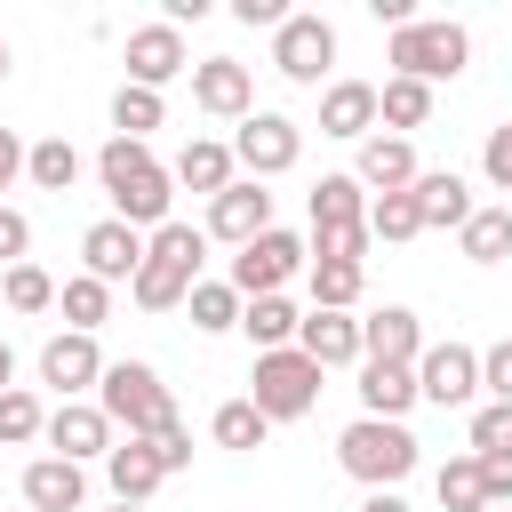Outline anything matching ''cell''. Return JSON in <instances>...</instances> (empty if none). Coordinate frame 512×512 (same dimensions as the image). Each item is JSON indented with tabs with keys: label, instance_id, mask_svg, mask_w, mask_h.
<instances>
[{
	"label": "cell",
	"instance_id": "obj_1",
	"mask_svg": "<svg viewBox=\"0 0 512 512\" xmlns=\"http://www.w3.org/2000/svg\"><path fill=\"white\" fill-rule=\"evenodd\" d=\"M96 176H104V200H112V216H120V224H136V232L176 224V216H168V208H176V176L152 160V144L112 136V144L96 152Z\"/></svg>",
	"mask_w": 512,
	"mask_h": 512
},
{
	"label": "cell",
	"instance_id": "obj_2",
	"mask_svg": "<svg viewBox=\"0 0 512 512\" xmlns=\"http://www.w3.org/2000/svg\"><path fill=\"white\" fill-rule=\"evenodd\" d=\"M200 256H208V232L200 224H160L144 240V272L128 280L136 312H176L192 288H200Z\"/></svg>",
	"mask_w": 512,
	"mask_h": 512
},
{
	"label": "cell",
	"instance_id": "obj_3",
	"mask_svg": "<svg viewBox=\"0 0 512 512\" xmlns=\"http://www.w3.org/2000/svg\"><path fill=\"white\" fill-rule=\"evenodd\" d=\"M96 408H104L128 440H160L168 424H184L152 360H112V368H104V384H96Z\"/></svg>",
	"mask_w": 512,
	"mask_h": 512
},
{
	"label": "cell",
	"instance_id": "obj_4",
	"mask_svg": "<svg viewBox=\"0 0 512 512\" xmlns=\"http://www.w3.org/2000/svg\"><path fill=\"white\" fill-rule=\"evenodd\" d=\"M416 456H424L416 432H408V424H384V416H352V424L336 432V464H344L368 496H376V488H400V480L416 472Z\"/></svg>",
	"mask_w": 512,
	"mask_h": 512
},
{
	"label": "cell",
	"instance_id": "obj_5",
	"mask_svg": "<svg viewBox=\"0 0 512 512\" xmlns=\"http://www.w3.org/2000/svg\"><path fill=\"white\" fill-rule=\"evenodd\" d=\"M384 64L400 72V80H456L464 64H472V32L456 24V16H416V24H400L392 32V48H384Z\"/></svg>",
	"mask_w": 512,
	"mask_h": 512
},
{
	"label": "cell",
	"instance_id": "obj_6",
	"mask_svg": "<svg viewBox=\"0 0 512 512\" xmlns=\"http://www.w3.org/2000/svg\"><path fill=\"white\" fill-rule=\"evenodd\" d=\"M320 360H304L296 344L288 352H256V368H248V400L272 416V424H296V416H312V400H320Z\"/></svg>",
	"mask_w": 512,
	"mask_h": 512
},
{
	"label": "cell",
	"instance_id": "obj_7",
	"mask_svg": "<svg viewBox=\"0 0 512 512\" xmlns=\"http://www.w3.org/2000/svg\"><path fill=\"white\" fill-rule=\"evenodd\" d=\"M296 272H312V240H296V232H280V224L232 256V288H240V304H256V296H280Z\"/></svg>",
	"mask_w": 512,
	"mask_h": 512
},
{
	"label": "cell",
	"instance_id": "obj_8",
	"mask_svg": "<svg viewBox=\"0 0 512 512\" xmlns=\"http://www.w3.org/2000/svg\"><path fill=\"white\" fill-rule=\"evenodd\" d=\"M272 72L296 80V88H320V80L336 72V24L312 16V8H296V16L272 32Z\"/></svg>",
	"mask_w": 512,
	"mask_h": 512
},
{
	"label": "cell",
	"instance_id": "obj_9",
	"mask_svg": "<svg viewBox=\"0 0 512 512\" xmlns=\"http://www.w3.org/2000/svg\"><path fill=\"white\" fill-rule=\"evenodd\" d=\"M232 160L264 184V176H288L296 160H304V128L288 120V112H248L240 120V136H232Z\"/></svg>",
	"mask_w": 512,
	"mask_h": 512
},
{
	"label": "cell",
	"instance_id": "obj_10",
	"mask_svg": "<svg viewBox=\"0 0 512 512\" xmlns=\"http://www.w3.org/2000/svg\"><path fill=\"white\" fill-rule=\"evenodd\" d=\"M40 440H48L64 464H88V456H112V448H120V424H112L96 400H56Z\"/></svg>",
	"mask_w": 512,
	"mask_h": 512
},
{
	"label": "cell",
	"instance_id": "obj_11",
	"mask_svg": "<svg viewBox=\"0 0 512 512\" xmlns=\"http://www.w3.org/2000/svg\"><path fill=\"white\" fill-rule=\"evenodd\" d=\"M144 240H152V232H136V224H120V216H104V224H88V232H80V272H88V280H104V288H120V280H136V272H144Z\"/></svg>",
	"mask_w": 512,
	"mask_h": 512
},
{
	"label": "cell",
	"instance_id": "obj_12",
	"mask_svg": "<svg viewBox=\"0 0 512 512\" xmlns=\"http://www.w3.org/2000/svg\"><path fill=\"white\" fill-rule=\"evenodd\" d=\"M104 352H96V336H80V328H64V336H48L40 344V384H56V400H88L96 384H104Z\"/></svg>",
	"mask_w": 512,
	"mask_h": 512
},
{
	"label": "cell",
	"instance_id": "obj_13",
	"mask_svg": "<svg viewBox=\"0 0 512 512\" xmlns=\"http://www.w3.org/2000/svg\"><path fill=\"white\" fill-rule=\"evenodd\" d=\"M416 392H424L432 408H472V400H480V352H472V344H424Z\"/></svg>",
	"mask_w": 512,
	"mask_h": 512
},
{
	"label": "cell",
	"instance_id": "obj_14",
	"mask_svg": "<svg viewBox=\"0 0 512 512\" xmlns=\"http://www.w3.org/2000/svg\"><path fill=\"white\" fill-rule=\"evenodd\" d=\"M120 64H128V88H168L176 72H192V56H184V32L160 16V24H136L128 32V48H120Z\"/></svg>",
	"mask_w": 512,
	"mask_h": 512
},
{
	"label": "cell",
	"instance_id": "obj_15",
	"mask_svg": "<svg viewBox=\"0 0 512 512\" xmlns=\"http://www.w3.org/2000/svg\"><path fill=\"white\" fill-rule=\"evenodd\" d=\"M192 104H200L208 120H248V112H256V72H248L240 56H200V64H192Z\"/></svg>",
	"mask_w": 512,
	"mask_h": 512
},
{
	"label": "cell",
	"instance_id": "obj_16",
	"mask_svg": "<svg viewBox=\"0 0 512 512\" xmlns=\"http://www.w3.org/2000/svg\"><path fill=\"white\" fill-rule=\"evenodd\" d=\"M208 240H224V248H248V240H264L272 232V192L256 184V176H240L232 192H216L208 200V224H200Z\"/></svg>",
	"mask_w": 512,
	"mask_h": 512
},
{
	"label": "cell",
	"instance_id": "obj_17",
	"mask_svg": "<svg viewBox=\"0 0 512 512\" xmlns=\"http://www.w3.org/2000/svg\"><path fill=\"white\" fill-rule=\"evenodd\" d=\"M368 184L352 176V168H336V176H320L312 184V240H328V232H368Z\"/></svg>",
	"mask_w": 512,
	"mask_h": 512
},
{
	"label": "cell",
	"instance_id": "obj_18",
	"mask_svg": "<svg viewBox=\"0 0 512 512\" xmlns=\"http://www.w3.org/2000/svg\"><path fill=\"white\" fill-rule=\"evenodd\" d=\"M320 136L368 144L376 136V80H328L320 88Z\"/></svg>",
	"mask_w": 512,
	"mask_h": 512
},
{
	"label": "cell",
	"instance_id": "obj_19",
	"mask_svg": "<svg viewBox=\"0 0 512 512\" xmlns=\"http://www.w3.org/2000/svg\"><path fill=\"white\" fill-rule=\"evenodd\" d=\"M360 352H368V360H392V368H416V360H424V320H416L408 304H384V312L360 320Z\"/></svg>",
	"mask_w": 512,
	"mask_h": 512
},
{
	"label": "cell",
	"instance_id": "obj_20",
	"mask_svg": "<svg viewBox=\"0 0 512 512\" xmlns=\"http://www.w3.org/2000/svg\"><path fill=\"white\" fill-rule=\"evenodd\" d=\"M296 352H304V360H320V368H360V360H368V352H360V320H352V312H304Z\"/></svg>",
	"mask_w": 512,
	"mask_h": 512
},
{
	"label": "cell",
	"instance_id": "obj_21",
	"mask_svg": "<svg viewBox=\"0 0 512 512\" xmlns=\"http://www.w3.org/2000/svg\"><path fill=\"white\" fill-rule=\"evenodd\" d=\"M104 480H112V504H152L160 480H168V464H160L152 440H120V448L104 456Z\"/></svg>",
	"mask_w": 512,
	"mask_h": 512
},
{
	"label": "cell",
	"instance_id": "obj_22",
	"mask_svg": "<svg viewBox=\"0 0 512 512\" xmlns=\"http://www.w3.org/2000/svg\"><path fill=\"white\" fill-rule=\"evenodd\" d=\"M88 504V472L64 456H32L24 464V512H80Z\"/></svg>",
	"mask_w": 512,
	"mask_h": 512
},
{
	"label": "cell",
	"instance_id": "obj_23",
	"mask_svg": "<svg viewBox=\"0 0 512 512\" xmlns=\"http://www.w3.org/2000/svg\"><path fill=\"white\" fill-rule=\"evenodd\" d=\"M416 368H392V360H360V416H384V424H408L416 408Z\"/></svg>",
	"mask_w": 512,
	"mask_h": 512
},
{
	"label": "cell",
	"instance_id": "obj_24",
	"mask_svg": "<svg viewBox=\"0 0 512 512\" xmlns=\"http://www.w3.org/2000/svg\"><path fill=\"white\" fill-rule=\"evenodd\" d=\"M232 168H240V160H232V144H216V136H192V144L176 152V168H168V176H176L184 192H200V200H216V192H232V184H240Z\"/></svg>",
	"mask_w": 512,
	"mask_h": 512
},
{
	"label": "cell",
	"instance_id": "obj_25",
	"mask_svg": "<svg viewBox=\"0 0 512 512\" xmlns=\"http://www.w3.org/2000/svg\"><path fill=\"white\" fill-rule=\"evenodd\" d=\"M352 176H360L368 192H408L424 168H416V144H408V136H368L360 160H352Z\"/></svg>",
	"mask_w": 512,
	"mask_h": 512
},
{
	"label": "cell",
	"instance_id": "obj_26",
	"mask_svg": "<svg viewBox=\"0 0 512 512\" xmlns=\"http://www.w3.org/2000/svg\"><path fill=\"white\" fill-rule=\"evenodd\" d=\"M416 208H424V232H464L480 200L456 168H432V176H416Z\"/></svg>",
	"mask_w": 512,
	"mask_h": 512
},
{
	"label": "cell",
	"instance_id": "obj_27",
	"mask_svg": "<svg viewBox=\"0 0 512 512\" xmlns=\"http://www.w3.org/2000/svg\"><path fill=\"white\" fill-rule=\"evenodd\" d=\"M240 328H248V344H256V352H288V344H296V328H304V312H296L288 296H256V304L240 312Z\"/></svg>",
	"mask_w": 512,
	"mask_h": 512
},
{
	"label": "cell",
	"instance_id": "obj_28",
	"mask_svg": "<svg viewBox=\"0 0 512 512\" xmlns=\"http://www.w3.org/2000/svg\"><path fill=\"white\" fill-rule=\"evenodd\" d=\"M376 120H384L392 136L424 128V120H432V88H424V80H400V72H392V80L376 88Z\"/></svg>",
	"mask_w": 512,
	"mask_h": 512
},
{
	"label": "cell",
	"instance_id": "obj_29",
	"mask_svg": "<svg viewBox=\"0 0 512 512\" xmlns=\"http://www.w3.org/2000/svg\"><path fill=\"white\" fill-rule=\"evenodd\" d=\"M24 176H32L40 192H72V184H80V152H72V136H40V144L24 152Z\"/></svg>",
	"mask_w": 512,
	"mask_h": 512
},
{
	"label": "cell",
	"instance_id": "obj_30",
	"mask_svg": "<svg viewBox=\"0 0 512 512\" xmlns=\"http://www.w3.org/2000/svg\"><path fill=\"white\" fill-rule=\"evenodd\" d=\"M56 312H64L80 336H96V328L112 320V288H104V280H88V272H72V280L56 288Z\"/></svg>",
	"mask_w": 512,
	"mask_h": 512
},
{
	"label": "cell",
	"instance_id": "obj_31",
	"mask_svg": "<svg viewBox=\"0 0 512 512\" xmlns=\"http://www.w3.org/2000/svg\"><path fill=\"white\" fill-rule=\"evenodd\" d=\"M184 312H192V328H200V336H224V328H240V312H248V304H240V288H232V280H200V288L184 296Z\"/></svg>",
	"mask_w": 512,
	"mask_h": 512
},
{
	"label": "cell",
	"instance_id": "obj_32",
	"mask_svg": "<svg viewBox=\"0 0 512 512\" xmlns=\"http://www.w3.org/2000/svg\"><path fill=\"white\" fill-rule=\"evenodd\" d=\"M264 432H272V416H264L248 392H240V400H224V408L208 416V440H216V448H264Z\"/></svg>",
	"mask_w": 512,
	"mask_h": 512
},
{
	"label": "cell",
	"instance_id": "obj_33",
	"mask_svg": "<svg viewBox=\"0 0 512 512\" xmlns=\"http://www.w3.org/2000/svg\"><path fill=\"white\" fill-rule=\"evenodd\" d=\"M456 248L472 264H504L512 256V208H472V224L456 232Z\"/></svg>",
	"mask_w": 512,
	"mask_h": 512
},
{
	"label": "cell",
	"instance_id": "obj_34",
	"mask_svg": "<svg viewBox=\"0 0 512 512\" xmlns=\"http://www.w3.org/2000/svg\"><path fill=\"white\" fill-rule=\"evenodd\" d=\"M416 232H424L416 184H408V192H376V200H368V240H416Z\"/></svg>",
	"mask_w": 512,
	"mask_h": 512
},
{
	"label": "cell",
	"instance_id": "obj_35",
	"mask_svg": "<svg viewBox=\"0 0 512 512\" xmlns=\"http://www.w3.org/2000/svg\"><path fill=\"white\" fill-rule=\"evenodd\" d=\"M368 288V264H320L312 256V312H352Z\"/></svg>",
	"mask_w": 512,
	"mask_h": 512
},
{
	"label": "cell",
	"instance_id": "obj_36",
	"mask_svg": "<svg viewBox=\"0 0 512 512\" xmlns=\"http://www.w3.org/2000/svg\"><path fill=\"white\" fill-rule=\"evenodd\" d=\"M432 488H440V512H488V480H480V456H448Z\"/></svg>",
	"mask_w": 512,
	"mask_h": 512
},
{
	"label": "cell",
	"instance_id": "obj_37",
	"mask_svg": "<svg viewBox=\"0 0 512 512\" xmlns=\"http://www.w3.org/2000/svg\"><path fill=\"white\" fill-rule=\"evenodd\" d=\"M160 120H168V104H160V88H128V80L112 88V128H120V136H136V144H144V136L160 128Z\"/></svg>",
	"mask_w": 512,
	"mask_h": 512
},
{
	"label": "cell",
	"instance_id": "obj_38",
	"mask_svg": "<svg viewBox=\"0 0 512 512\" xmlns=\"http://www.w3.org/2000/svg\"><path fill=\"white\" fill-rule=\"evenodd\" d=\"M48 432V408H40V392H0V448H24V440H40Z\"/></svg>",
	"mask_w": 512,
	"mask_h": 512
},
{
	"label": "cell",
	"instance_id": "obj_39",
	"mask_svg": "<svg viewBox=\"0 0 512 512\" xmlns=\"http://www.w3.org/2000/svg\"><path fill=\"white\" fill-rule=\"evenodd\" d=\"M0 296H8V312H48V304H56V280L24 256V264H8V272H0Z\"/></svg>",
	"mask_w": 512,
	"mask_h": 512
},
{
	"label": "cell",
	"instance_id": "obj_40",
	"mask_svg": "<svg viewBox=\"0 0 512 512\" xmlns=\"http://www.w3.org/2000/svg\"><path fill=\"white\" fill-rule=\"evenodd\" d=\"M496 448H512V408L504 400H480L472 408V456H496Z\"/></svg>",
	"mask_w": 512,
	"mask_h": 512
},
{
	"label": "cell",
	"instance_id": "obj_41",
	"mask_svg": "<svg viewBox=\"0 0 512 512\" xmlns=\"http://www.w3.org/2000/svg\"><path fill=\"white\" fill-rule=\"evenodd\" d=\"M480 392H488V400H504V408H512V336H504V344H488V352H480Z\"/></svg>",
	"mask_w": 512,
	"mask_h": 512
},
{
	"label": "cell",
	"instance_id": "obj_42",
	"mask_svg": "<svg viewBox=\"0 0 512 512\" xmlns=\"http://www.w3.org/2000/svg\"><path fill=\"white\" fill-rule=\"evenodd\" d=\"M480 176H488L496 192H512V120L488 128V144H480Z\"/></svg>",
	"mask_w": 512,
	"mask_h": 512
},
{
	"label": "cell",
	"instance_id": "obj_43",
	"mask_svg": "<svg viewBox=\"0 0 512 512\" xmlns=\"http://www.w3.org/2000/svg\"><path fill=\"white\" fill-rule=\"evenodd\" d=\"M24 248H32V216L24 208H0V272L24 264Z\"/></svg>",
	"mask_w": 512,
	"mask_h": 512
},
{
	"label": "cell",
	"instance_id": "obj_44",
	"mask_svg": "<svg viewBox=\"0 0 512 512\" xmlns=\"http://www.w3.org/2000/svg\"><path fill=\"white\" fill-rule=\"evenodd\" d=\"M480 480H488V504H512V448L480 456Z\"/></svg>",
	"mask_w": 512,
	"mask_h": 512
},
{
	"label": "cell",
	"instance_id": "obj_45",
	"mask_svg": "<svg viewBox=\"0 0 512 512\" xmlns=\"http://www.w3.org/2000/svg\"><path fill=\"white\" fill-rule=\"evenodd\" d=\"M24 152H32V144H24L16 128H0V192H8L16 176H24ZM0 208H8V200H0Z\"/></svg>",
	"mask_w": 512,
	"mask_h": 512
},
{
	"label": "cell",
	"instance_id": "obj_46",
	"mask_svg": "<svg viewBox=\"0 0 512 512\" xmlns=\"http://www.w3.org/2000/svg\"><path fill=\"white\" fill-rule=\"evenodd\" d=\"M232 16H240V24H272V32H280L296 8H280V0H232Z\"/></svg>",
	"mask_w": 512,
	"mask_h": 512
},
{
	"label": "cell",
	"instance_id": "obj_47",
	"mask_svg": "<svg viewBox=\"0 0 512 512\" xmlns=\"http://www.w3.org/2000/svg\"><path fill=\"white\" fill-rule=\"evenodd\" d=\"M152 448H160V464H168V472H184V464H192V432H184V424H168Z\"/></svg>",
	"mask_w": 512,
	"mask_h": 512
},
{
	"label": "cell",
	"instance_id": "obj_48",
	"mask_svg": "<svg viewBox=\"0 0 512 512\" xmlns=\"http://www.w3.org/2000/svg\"><path fill=\"white\" fill-rule=\"evenodd\" d=\"M200 16H208V0H168V24H176V32H184V24H200Z\"/></svg>",
	"mask_w": 512,
	"mask_h": 512
},
{
	"label": "cell",
	"instance_id": "obj_49",
	"mask_svg": "<svg viewBox=\"0 0 512 512\" xmlns=\"http://www.w3.org/2000/svg\"><path fill=\"white\" fill-rule=\"evenodd\" d=\"M360 512H408V504H400V488H376V496H360Z\"/></svg>",
	"mask_w": 512,
	"mask_h": 512
},
{
	"label": "cell",
	"instance_id": "obj_50",
	"mask_svg": "<svg viewBox=\"0 0 512 512\" xmlns=\"http://www.w3.org/2000/svg\"><path fill=\"white\" fill-rule=\"evenodd\" d=\"M0 392H16V352L0 344Z\"/></svg>",
	"mask_w": 512,
	"mask_h": 512
},
{
	"label": "cell",
	"instance_id": "obj_51",
	"mask_svg": "<svg viewBox=\"0 0 512 512\" xmlns=\"http://www.w3.org/2000/svg\"><path fill=\"white\" fill-rule=\"evenodd\" d=\"M0 80H8V32H0Z\"/></svg>",
	"mask_w": 512,
	"mask_h": 512
},
{
	"label": "cell",
	"instance_id": "obj_52",
	"mask_svg": "<svg viewBox=\"0 0 512 512\" xmlns=\"http://www.w3.org/2000/svg\"><path fill=\"white\" fill-rule=\"evenodd\" d=\"M112 512H144V504H112Z\"/></svg>",
	"mask_w": 512,
	"mask_h": 512
},
{
	"label": "cell",
	"instance_id": "obj_53",
	"mask_svg": "<svg viewBox=\"0 0 512 512\" xmlns=\"http://www.w3.org/2000/svg\"><path fill=\"white\" fill-rule=\"evenodd\" d=\"M488 512H512V504H488Z\"/></svg>",
	"mask_w": 512,
	"mask_h": 512
}]
</instances>
